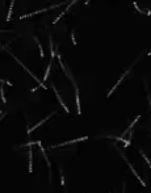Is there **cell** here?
Returning <instances> with one entry per match:
<instances>
[{
    "label": "cell",
    "mask_w": 151,
    "mask_h": 193,
    "mask_svg": "<svg viewBox=\"0 0 151 193\" xmlns=\"http://www.w3.org/2000/svg\"><path fill=\"white\" fill-rule=\"evenodd\" d=\"M121 155H122V158H123V160H125V162H126V163H127V166H129V168H130V169H132V172H133V175H134V176H135V177H137V179H138V180H139V183H141V184H142V185H143V187H146V183H145V181H143V180H142V179H141V177H139V175H138V174H137V171H135V169H134V167H133V166H132V164H130V163H129V162H127V160H126V156H125V155H123V154H121Z\"/></svg>",
    "instance_id": "cell-1"
},
{
    "label": "cell",
    "mask_w": 151,
    "mask_h": 193,
    "mask_svg": "<svg viewBox=\"0 0 151 193\" xmlns=\"http://www.w3.org/2000/svg\"><path fill=\"white\" fill-rule=\"evenodd\" d=\"M85 139H88V137H83V138H78V139H74V141H68V142H64V143H59V144L51 146V148H55V147H62V146H67V144H71V143H76V142H81V141H85Z\"/></svg>",
    "instance_id": "cell-2"
},
{
    "label": "cell",
    "mask_w": 151,
    "mask_h": 193,
    "mask_svg": "<svg viewBox=\"0 0 151 193\" xmlns=\"http://www.w3.org/2000/svg\"><path fill=\"white\" fill-rule=\"evenodd\" d=\"M55 113H57V111H55V112H53V113H51V114H50V116H47V117H46V118H45V120H42V121H39V122H38V123H37V125H36V126H33V127H32V129H28V134H29V135H30V133H32V132H33V130H34V129H37V127H38V126H41V125H42V123H44V122H46V121H47V120H50V117H51V116H54V114H55Z\"/></svg>",
    "instance_id": "cell-3"
},
{
    "label": "cell",
    "mask_w": 151,
    "mask_h": 193,
    "mask_svg": "<svg viewBox=\"0 0 151 193\" xmlns=\"http://www.w3.org/2000/svg\"><path fill=\"white\" fill-rule=\"evenodd\" d=\"M51 88H53V91L55 92V95H57V97H58V101H59V104L62 105V108H63L64 111H66L67 113H70V111H68V108H67V106H66V104H64V102H63V100H62V97L59 96V93H58V91L55 89V87H54V85H51Z\"/></svg>",
    "instance_id": "cell-4"
},
{
    "label": "cell",
    "mask_w": 151,
    "mask_h": 193,
    "mask_svg": "<svg viewBox=\"0 0 151 193\" xmlns=\"http://www.w3.org/2000/svg\"><path fill=\"white\" fill-rule=\"evenodd\" d=\"M127 74H129V70H126V71H125V74H123V75H122V76H121V78H120V80H118V81H117V83H116V85H113V88H112V89H111V91H109V93H108V97H111V95H112V93H113V91H114V89H116V88H117V87H118V85H120V84H121V81H122V80H123V79H125V76H126V75H127Z\"/></svg>",
    "instance_id": "cell-5"
},
{
    "label": "cell",
    "mask_w": 151,
    "mask_h": 193,
    "mask_svg": "<svg viewBox=\"0 0 151 193\" xmlns=\"http://www.w3.org/2000/svg\"><path fill=\"white\" fill-rule=\"evenodd\" d=\"M108 138H112V139H116V141L123 142V143H125V147L130 146V143H132V139H125L123 137H112V135H108Z\"/></svg>",
    "instance_id": "cell-6"
},
{
    "label": "cell",
    "mask_w": 151,
    "mask_h": 193,
    "mask_svg": "<svg viewBox=\"0 0 151 193\" xmlns=\"http://www.w3.org/2000/svg\"><path fill=\"white\" fill-rule=\"evenodd\" d=\"M75 99H76V106H78V114H81V109H80V100H79V89L75 85Z\"/></svg>",
    "instance_id": "cell-7"
},
{
    "label": "cell",
    "mask_w": 151,
    "mask_h": 193,
    "mask_svg": "<svg viewBox=\"0 0 151 193\" xmlns=\"http://www.w3.org/2000/svg\"><path fill=\"white\" fill-rule=\"evenodd\" d=\"M29 172H32V171H33V150L32 148H29Z\"/></svg>",
    "instance_id": "cell-8"
},
{
    "label": "cell",
    "mask_w": 151,
    "mask_h": 193,
    "mask_svg": "<svg viewBox=\"0 0 151 193\" xmlns=\"http://www.w3.org/2000/svg\"><path fill=\"white\" fill-rule=\"evenodd\" d=\"M139 117H141V116H138V117H137V118H135V120H134V121H133V122H132V125H130V126H129V127H127V129H126V130H125V132H123V137H125V135H126V134H127V133H129V132H130V129H132V127H133V126H134V123H135V122H137V121H138V120H139Z\"/></svg>",
    "instance_id": "cell-9"
},
{
    "label": "cell",
    "mask_w": 151,
    "mask_h": 193,
    "mask_svg": "<svg viewBox=\"0 0 151 193\" xmlns=\"http://www.w3.org/2000/svg\"><path fill=\"white\" fill-rule=\"evenodd\" d=\"M49 47H50V54H51V58H54L55 51H54V49H53V41H51V37H49Z\"/></svg>",
    "instance_id": "cell-10"
},
{
    "label": "cell",
    "mask_w": 151,
    "mask_h": 193,
    "mask_svg": "<svg viewBox=\"0 0 151 193\" xmlns=\"http://www.w3.org/2000/svg\"><path fill=\"white\" fill-rule=\"evenodd\" d=\"M50 70H51V60H50V63H49L47 70H46V74H45V76H44V81H45V80H47V78H49V74H50Z\"/></svg>",
    "instance_id": "cell-11"
},
{
    "label": "cell",
    "mask_w": 151,
    "mask_h": 193,
    "mask_svg": "<svg viewBox=\"0 0 151 193\" xmlns=\"http://www.w3.org/2000/svg\"><path fill=\"white\" fill-rule=\"evenodd\" d=\"M139 153H141V154H142V156H143V159H145V160H146V163H147V164H148V167H150V168H151V162H150V159H148V158H147V156H146V155H145V153H143V151H142V150H141V151H139Z\"/></svg>",
    "instance_id": "cell-12"
},
{
    "label": "cell",
    "mask_w": 151,
    "mask_h": 193,
    "mask_svg": "<svg viewBox=\"0 0 151 193\" xmlns=\"http://www.w3.org/2000/svg\"><path fill=\"white\" fill-rule=\"evenodd\" d=\"M34 39H37V38H34ZM38 41V39H37ZM38 49H39V55H41V58H44V50H42V46H41V44H39V42H38Z\"/></svg>",
    "instance_id": "cell-13"
},
{
    "label": "cell",
    "mask_w": 151,
    "mask_h": 193,
    "mask_svg": "<svg viewBox=\"0 0 151 193\" xmlns=\"http://www.w3.org/2000/svg\"><path fill=\"white\" fill-rule=\"evenodd\" d=\"M133 5H134V7H135V9H137V11H138V12H139V13H145V12H143V11H142V9H141V8H139V7H138V4H137V3H135V2H134V3H133Z\"/></svg>",
    "instance_id": "cell-14"
},
{
    "label": "cell",
    "mask_w": 151,
    "mask_h": 193,
    "mask_svg": "<svg viewBox=\"0 0 151 193\" xmlns=\"http://www.w3.org/2000/svg\"><path fill=\"white\" fill-rule=\"evenodd\" d=\"M74 33H75V32L72 30V32H71V38H72V44L76 45V39H75V34H74Z\"/></svg>",
    "instance_id": "cell-15"
},
{
    "label": "cell",
    "mask_w": 151,
    "mask_h": 193,
    "mask_svg": "<svg viewBox=\"0 0 151 193\" xmlns=\"http://www.w3.org/2000/svg\"><path fill=\"white\" fill-rule=\"evenodd\" d=\"M2 100H3V102H7V100H5V96H4V89H3V87H2Z\"/></svg>",
    "instance_id": "cell-16"
},
{
    "label": "cell",
    "mask_w": 151,
    "mask_h": 193,
    "mask_svg": "<svg viewBox=\"0 0 151 193\" xmlns=\"http://www.w3.org/2000/svg\"><path fill=\"white\" fill-rule=\"evenodd\" d=\"M146 91H147V99H148V104H150V108H151V96H150V92H148L147 87H146Z\"/></svg>",
    "instance_id": "cell-17"
},
{
    "label": "cell",
    "mask_w": 151,
    "mask_h": 193,
    "mask_svg": "<svg viewBox=\"0 0 151 193\" xmlns=\"http://www.w3.org/2000/svg\"><path fill=\"white\" fill-rule=\"evenodd\" d=\"M125 189H126V185L123 184V187H122V193H125Z\"/></svg>",
    "instance_id": "cell-18"
},
{
    "label": "cell",
    "mask_w": 151,
    "mask_h": 193,
    "mask_svg": "<svg viewBox=\"0 0 151 193\" xmlns=\"http://www.w3.org/2000/svg\"><path fill=\"white\" fill-rule=\"evenodd\" d=\"M147 55H148V57H150V55H151V51H148V53H147Z\"/></svg>",
    "instance_id": "cell-19"
},
{
    "label": "cell",
    "mask_w": 151,
    "mask_h": 193,
    "mask_svg": "<svg viewBox=\"0 0 151 193\" xmlns=\"http://www.w3.org/2000/svg\"><path fill=\"white\" fill-rule=\"evenodd\" d=\"M150 133H151V132H150Z\"/></svg>",
    "instance_id": "cell-20"
}]
</instances>
